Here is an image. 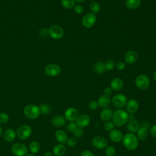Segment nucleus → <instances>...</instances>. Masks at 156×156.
Masks as SVG:
<instances>
[{"label":"nucleus","instance_id":"46","mask_svg":"<svg viewBox=\"0 0 156 156\" xmlns=\"http://www.w3.org/2000/svg\"><path fill=\"white\" fill-rule=\"evenodd\" d=\"M3 134V130H2V128L0 126V138L2 136Z\"/></svg>","mask_w":156,"mask_h":156},{"label":"nucleus","instance_id":"4","mask_svg":"<svg viewBox=\"0 0 156 156\" xmlns=\"http://www.w3.org/2000/svg\"><path fill=\"white\" fill-rule=\"evenodd\" d=\"M135 83L138 89L141 90H145L148 88L150 84V80L147 76L142 74L136 77Z\"/></svg>","mask_w":156,"mask_h":156},{"label":"nucleus","instance_id":"10","mask_svg":"<svg viewBox=\"0 0 156 156\" xmlns=\"http://www.w3.org/2000/svg\"><path fill=\"white\" fill-rule=\"evenodd\" d=\"M112 101L115 107L120 108L126 105L127 103V98L123 94H117L113 97Z\"/></svg>","mask_w":156,"mask_h":156},{"label":"nucleus","instance_id":"28","mask_svg":"<svg viewBox=\"0 0 156 156\" xmlns=\"http://www.w3.org/2000/svg\"><path fill=\"white\" fill-rule=\"evenodd\" d=\"M94 70L98 74H102L105 71L104 63L102 62H98L94 65Z\"/></svg>","mask_w":156,"mask_h":156},{"label":"nucleus","instance_id":"24","mask_svg":"<svg viewBox=\"0 0 156 156\" xmlns=\"http://www.w3.org/2000/svg\"><path fill=\"white\" fill-rule=\"evenodd\" d=\"M113 113L111 109L108 108H104V110H102L100 113V117L102 120L107 121L110 120V119L112 118Z\"/></svg>","mask_w":156,"mask_h":156},{"label":"nucleus","instance_id":"14","mask_svg":"<svg viewBox=\"0 0 156 156\" xmlns=\"http://www.w3.org/2000/svg\"><path fill=\"white\" fill-rule=\"evenodd\" d=\"M76 121L77 127L83 128L87 127L90 124V118L88 115H79Z\"/></svg>","mask_w":156,"mask_h":156},{"label":"nucleus","instance_id":"49","mask_svg":"<svg viewBox=\"0 0 156 156\" xmlns=\"http://www.w3.org/2000/svg\"><path fill=\"white\" fill-rule=\"evenodd\" d=\"M26 156H35V155H34V154H28V155H26Z\"/></svg>","mask_w":156,"mask_h":156},{"label":"nucleus","instance_id":"26","mask_svg":"<svg viewBox=\"0 0 156 156\" xmlns=\"http://www.w3.org/2000/svg\"><path fill=\"white\" fill-rule=\"evenodd\" d=\"M125 4L129 9H136L141 5V0H126Z\"/></svg>","mask_w":156,"mask_h":156},{"label":"nucleus","instance_id":"13","mask_svg":"<svg viewBox=\"0 0 156 156\" xmlns=\"http://www.w3.org/2000/svg\"><path fill=\"white\" fill-rule=\"evenodd\" d=\"M126 105L127 113L130 114L135 113L139 108V104L138 101L134 99H132L127 101Z\"/></svg>","mask_w":156,"mask_h":156},{"label":"nucleus","instance_id":"41","mask_svg":"<svg viewBox=\"0 0 156 156\" xmlns=\"http://www.w3.org/2000/svg\"><path fill=\"white\" fill-rule=\"evenodd\" d=\"M116 69L119 71H122L126 68V64L123 62H119L116 65Z\"/></svg>","mask_w":156,"mask_h":156},{"label":"nucleus","instance_id":"39","mask_svg":"<svg viewBox=\"0 0 156 156\" xmlns=\"http://www.w3.org/2000/svg\"><path fill=\"white\" fill-rule=\"evenodd\" d=\"M74 12L77 13V14H81L83 12V10H84V9H83V7L80 5V4H77V5H74Z\"/></svg>","mask_w":156,"mask_h":156},{"label":"nucleus","instance_id":"6","mask_svg":"<svg viewBox=\"0 0 156 156\" xmlns=\"http://www.w3.org/2000/svg\"><path fill=\"white\" fill-rule=\"evenodd\" d=\"M32 128L29 125H23L18 127L16 130V135L21 140H26L32 134Z\"/></svg>","mask_w":156,"mask_h":156},{"label":"nucleus","instance_id":"32","mask_svg":"<svg viewBox=\"0 0 156 156\" xmlns=\"http://www.w3.org/2000/svg\"><path fill=\"white\" fill-rule=\"evenodd\" d=\"M90 9L92 13H97L100 10V4L98 2H93L90 4Z\"/></svg>","mask_w":156,"mask_h":156},{"label":"nucleus","instance_id":"11","mask_svg":"<svg viewBox=\"0 0 156 156\" xmlns=\"http://www.w3.org/2000/svg\"><path fill=\"white\" fill-rule=\"evenodd\" d=\"M92 145L96 149H102L105 148L108 145L107 140L102 136H96L92 140Z\"/></svg>","mask_w":156,"mask_h":156},{"label":"nucleus","instance_id":"20","mask_svg":"<svg viewBox=\"0 0 156 156\" xmlns=\"http://www.w3.org/2000/svg\"><path fill=\"white\" fill-rule=\"evenodd\" d=\"M110 102L111 100L110 97L108 96H105L104 94L101 96L98 101L99 107H100L102 108H107L110 104Z\"/></svg>","mask_w":156,"mask_h":156},{"label":"nucleus","instance_id":"3","mask_svg":"<svg viewBox=\"0 0 156 156\" xmlns=\"http://www.w3.org/2000/svg\"><path fill=\"white\" fill-rule=\"evenodd\" d=\"M24 114L27 118L35 119L39 117L41 112L38 106L34 104H29L24 107Z\"/></svg>","mask_w":156,"mask_h":156},{"label":"nucleus","instance_id":"7","mask_svg":"<svg viewBox=\"0 0 156 156\" xmlns=\"http://www.w3.org/2000/svg\"><path fill=\"white\" fill-rule=\"evenodd\" d=\"M96 16L93 13H88L85 14L82 20V25L86 28L92 27L96 23Z\"/></svg>","mask_w":156,"mask_h":156},{"label":"nucleus","instance_id":"29","mask_svg":"<svg viewBox=\"0 0 156 156\" xmlns=\"http://www.w3.org/2000/svg\"><path fill=\"white\" fill-rule=\"evenodd\" d=\"M61 4L63 8L66 9H70L74 7L75 1L74 0H62Z\"/></svg>","mask_w":156,"mask_h":156},{"label":"nucleus","instance_id":"36","mask_svg":"<svg viewBox=\"0 0 156 156\" xmlns=\"http://www.w3.org/2000/svg\"><path fill=\"white\" fill-rule=\"evenodd\" d=\"M9 119V115L4 112H1L0 113V123L4 124L8 122Z\"/></svg>","mask_w":156,"mask_h":156},{"label":"nucleus","instance_id":"42","mask_svg":"<svg viewBox=\"0 0 156 156\" xmlns=\"http://www.w3.org/2000/svg\"><path fill=\"white\" fill-rule=\"evenodd\" d=\"M150 133L152 136L156 138V124L152 126L150 129Z\"/></svg>","mask_w":156,"mask_h":156},{"label":"nucleus","instance_id":"45","mask_svg":"<svg viewBox=\"0 0 156 156\" xmlns=\"http://www.w3.org/2000/svg\"><path fill=\"white\" fill-rule=\"evenodd\" d=\"M44 156H55L54 155V153L53 152H46L45 154H44Z\"/></svg>","mask_w":156,"mask_h":156},{"label":"nucleus","instance_id":"37","mask_svg":"<svg viewBox=\"0 0 156 156\" xmlns=\"http://www.w3.org/2000/svg\"><path fill=\"white\" fill-rule=\"evenodd\" d=\"M77 139L76 137H69L68 138L66 144L69 147H73L77 144Z\"/></svg>","mask_w":156,"mask_h":156},{"label":"nucleus","instance_id":"22","mask_svg":"<svg viewBox=\"0 0 156 156\" xmlns=\"http://www.w3.org/2000/svg\"><path fill=\"white\" fill-rule=\"evenodd\" d=\"M55 137L57 141H58L61 144L66 143L68 140V135L67 133L62 130H58L56 131L55 133Z\"/></svg>","mask_w":156,"mask_h":156},{"label":"nucleus","instance_id":"44","mask_svg":"<svg viewBox=\"0 0 156 156\" xmlns=\"http://www.w3.org/2000/svg\"><path fill=\"white\" fill-rule=\"evenodd\" d=\"M112 89L111 88V87H107L104 90V94L105 96H109L110 95L112 94Z\"/></svg>","mask_w":156,"mask_h":156},{"label":"nucleus","instance_id":"43","mask_svg":"<svg viewBox=\"0 0 156 156\" xmlns=\"http://www.w3.org/2000/svg\"><path fill=\"white\" fill-rule=\"evenodd\" d=\"M80 156H94V155L89 150H84L81 152Z\"/></svg>","mask_w":156,"mask_h":156},{"label":"nucleus","instance_id":"21","mask_svg":"<svg viewBox=\"0 0 156 156\" xmlns=\"http://www.w3.org/2000/svg\"><path fill=\"white\" fill-rule=\"evenodd\" d=\"M66 152V148L63 144L58 143L53 148V153L55 156H63Z\"/></svg>","mask_w":156,"mask_h":156},{"label":"nucleus","instance_id":"35","mask_svg":"<svg viewBox=\"0 0 156 156\" xmlns=\"http://www.w3.org/2000/svg\"><path fill=\"white\" fill-rule=\"evenodd\" d=\"M77 126L74 122H70L66 126V130L69 132H74L77 128Z\"/></svg>","mask_w":156,"mask_h":156},{"label":"nucleus","instance_id":"34","mask_svg":"<svg viewBox=\"0 0 156 156\" xmlns=\"http://www.w3.org/2000/svg\"><path fill=\"white\" fill-rule=\"evenodd\" d=\"M115 126L114 123L113 122V121L108 120L107 121H105L104 124V128L107 130V131H111L113 129Z\"/></svg>","mask_w":156,"mask_h":156},{"label":"nucleus","instance_id":"27","mask_svg":"<svg viewBox=\"0 0 156 156\" xmlns=\"http://www.w3.org/2000/svg\"><path fill=\"white\" fill-rule=\"evenodd\" d=\"M29 149L31 153L32 154H36L37 153L40 149V143L37 141H33L30 143L29 146Z\"/></svg>","mask_w":156,"mask_h":156},{"label":"nucleus","instance_id":"16","mask_svg":"<svg viewBox=\"0 0 156 156\" xmlns=\"http://www.w3.org/2000/svg\"><path fill=\"white\" fill-rule=\"evenodd\" d=\"M109 138L114 143H119L122 141L123 138L122 133L118 129H113L110 132Z\"/></svg>","mask_w":156,"mask_h":156},{"label":"nucleus","instance_id":"33","mask_svg":"<svg viewBox=\"0 0 156 156\" xmlns=\"http://www.w3.org/2000/svg\"><path fill=\"white\" fill-rule=\"evenodd\" d=\"M105 152L107 156H114L116 153V149L112 146H108L105 147Z\"/></svg>","mask_w":156,"mask_h":156},{"label":"nucleus","instance_id":"18","mask_svg":"<svg viewBox=\"0 0 156 156\" xmlns=\"http://www.w3.org/2000/svg\"><path fill=\"white\" fill-rule=\"evenodd\" d=\"M124 86L123 80L120 78H115L113 79L110 83L111 88L115 91L121 90Z\"/></svg>","mask_w":156,"mask_h":156},{"label":"nucleus","instance_id":"38","mask_svg":"<svg viewBox=\"0 0 156 156\" xmlns=\"http://www.w3.org/2000/svg\"><path fill=\"white\" fill-rule=\"evenodd\" d=\"M83 134V131L82 128L77 127V129L73 132V135L76 138H81Z\"/></svg>","mask_w":156,"mask_h":156},{"label":"nucleus","instance_id":"48","mask_svg":"<svg viewBox=\"0 0 156 156\" xmlns=\"http://www.w3.org/2000/svg\"><path fill=\"white\" fill-rule=\"evenodd\" d=\"M153 76H154V78L155 80L156 81V71L154 73V75H153Z\"/></svg>","mask_w":156,"mask_h":156},{"label":"nucleus","instance_id":"40","mask_svg":"<svg viewBox=\"0 0 156 156\" xmlns=\"http://www.w3.org/2000/svg\"><path fill=\"white\" fill-rule=\"evenodd\" d=\"M98 107H99L98 103L96 101H91L88 103V107L90 110H96Z\"/></svg>","mask_w":156,"mask_h":156},{"label":"nucleus","instance_id":"2","mask_svg":"<svg viewBox=\"0 0 156 156\" xmlns=\"http://www.w3.org/2000/svg\"><path fill=\"white\" fill-rule=\"evenodd\" d=\"M122 141L124 146L130 151H133L138 146V139L133 133H126L123 136Z\"/></svg>","mask_w":156,"mask_h":156},{"label":"nucleus","instance_id":"9","mask_svg":"<svg viewBox=\"0 0 156 156\" xmlns=\"http://www.w3.org/2000/svg\"><path fill=\"white\" fill-rule=\"evenodd\" d=\"M61 72L60 67L57 64H49L44 68V73L46 76L55 77L58 76Z\"/></svg>","mask_w":156,"mask_h":156},{"label":"nucleus","instance_id":"47","mask_svg":"<svg viewBox=\"0 0 156 156\" xmlns=\"http://www.w3.org/2000/svg\"><path fill=\"white\" fill-rule=\"evenodd\" d=\"M74 1H76V2H83L85 1L86 0H74Z\"/></svg>","mask_w":156,"mask_h":156},{"label":"nucleus","instance_id":"30","mask_svg":"<svg viewBox=\"0 0 156 156\" xmlns=\"http://www.w3.org/2000/svg\"><path fill=\"white\" fill-rule=\"evenodd\" d=\"M39 108H40L41 113H42L43 115H48L50 113V112L51 111V108L50 105L47 104H41L40 105Z\"/></svg>","mask_w":156,"mask_h":156},{"label":"nucleus","instance_id":"1","mask_svg":"<svg viewBox=\"0 0 156 156\" xmlns=\"http://www.w3.org/2000/svg\"><path fill=\"white\" fill-rule=\"evenodd\" d=\"M112 119L115 125L120 127L124 126L129 121V115L126 111L122 109H118L113 113Z\"/></svg>","mask_w":156,"mask_h":156},{"label":"nucleus","instance_id":"25","mask_svg":"<svg viewBox=\"0 0 156 156\" xmlns=\"http://www.w3.org/2000/svg\"><path fill=\"white\" fill-rule=\"evenodd\" d=\"M127 128L131 133H135L140 128V124L136 120L132 119L128 122Z\"/></svg>","mask_w":156,"mask_h":156},{"label":"nucleus","instance_id":"19","mask_svg":"<svg viewBox=\"0 0 156 156\" xmlns=\"http://www.w3.org/2000/svg\"><path fill=\"white\" fill-rule=\"evenodd\" d=\"M52 124L55 127H60L65 125L66 119L62 115H56L54 116L51 120Z\"/></svg>","mask_w":156,"mask_h":156},{"label":"nucleus","instance_id":"15","mask_svg":"<svg viewBox=\"0 0 156 156\" xmlns=\"http://www.w3.org/2000/svg\"><path fill=\"white\" fill-rule=\"evenodd\" d=\"M137 58H138V55L136 52L132 50L127 51L124 56L125 62L129 65L135 63L136 62Z\"/></svg>","mask_w":156,"mask_h":156},{"label":"nucleus","instance_id":"5","mask_svg":"<svg viewBox=\"0 0 156 156\" xmlns=\"http://www.w3.org/2000/svg\"><path fill=\"white\" fill-rule=\"evenodd\" d=\"M11 150L15 156H26L28 152V148L26 145L20 143L13 144Z\"/></svg>","mask_w":156,"mask_h":156},{"label":"nucleus","instance_id":"12","mask_svg":"<svg viewBox=\"0 0 156 156\" xmlns=\"http://www.w3.org/2000/svg\"><path fill=\"white\" fill-rule=\"evenodd\" d=\"M79 116V112L74 107L68 108L65 112L64 117L66 120L69 122H74L76 121Z\"/></svg>","mask_w":156,"mask_h":156},{"label":"nucleus","instance_id":"8","mask_svg":"<svg viewBox=\"0 0 156 156\" xmlns=\"http://www.w3.org/2000/svg\"><path fill=\"white\" fill-rule=\"evenodd\" d=\"M64 32L62 27L58 25L52 26L49 29V35L54 39L58 40L63 37Z\"/></svg>","mask_w":156,"mask_h":156},{"label":"nucleus","instance_id":"17","mask_svg":"<svg viewBox=\"0 0 156 156\" xmlns=\"http://www.w3.org/2000/svg\"><path fill=\"white\" fill-rule=\"evenodd\" d=\"M16 136V132L13 129H8L3 133L4 139L7 142H12L15 140Z\"/></svg>","mask_w":156,"mask_h":156},{"label":"nucleus","instance_id":"31","mask_svg":"<svg viewBox=\"0 0 156 156\" xmlns=\"http://www.w3.org/2000/svg\"><path fill=\"white\" fill-rule=\"evenodd\" d=\"M115 66V62L112 59L107 60L104 63L105 69L107 71H111L112 70Z\"/></svg>","mask_w":156,"mask_h":156},{"label":"nucleus","instance_id":"23","mask_svg":"<svg viewBox=\"0 0 156 156\" xmlns=\"http://www.w3.org/2000/svg\"><path fill=\"white\" fill-rule=\"evenodd\" d=\"M136 133H137L136 136L138 139L141 141H144L147 138L149 131L146 127L143 126V127H140L138 129V130L136 132Z\"/></svg>","mask_w":156,"mask_h":156}]
</instances>
